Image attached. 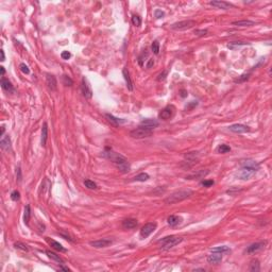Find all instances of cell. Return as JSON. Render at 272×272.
Masks as SVG:
<instances>
[{
	"label": "cell",
	"instance_id": "cell-1",
	"mask_svg": "<svg viewBox=\"0 0 272 272\" xmlns=\"http://www.w3.org/2000/svg\"><path fill=\"white\" fill-rule=\"evenodd\" d=\"M103 155L105 156L106 158H108L110 161H112V162L116 165L117 168L119 169L120 172H122V173H127V172L130 171V169H131L130 163H129L128 160H127L124 156H122L121 154L114 152V151L110 148H105V151L103 152Z\"/></svg>",
	"mask_w": 272,
	"mask_h": 272
},
{
	"label": "cell",
	"instance_id": "cell-2",
	"mask_svg": "<svg viewBox=\"0 0 272 272\" xmlns=\"http://www.w3.org/2000/svg\"><path fill=\"white\" fill-rule=\"evenodd\" d=\"M240 165H241V168H240L239 172H238L237 174V176L240 180H249V179L252 178L256 172H257V170L259 169L260 167L259 163L252 160L242 161V162L240 163Z\"/></svg>",
	"mask_w": 272,
	"mask_h": 272
},
{
	"label": "cell",
	"instance_id": "cell-3",
	"mask_svg": "<svg viewBox=\"0 0 272 272\" xmlns=\"http://www.w3.org/2000/svg\"><path fill=\"white\" fill-rule=\"evenodd\" d=\"M194 195V191L190 189H181L178 190V191H174L173 194H171L169 197H167L165 199V203L166 204H176L178 202H181V201L185 200V199L189 198L190 196Z\"/></svg>",
	"mask_w": 272,
	"mask_h": 272
},
{
	"label": "cell",
	"instance_id": "cell-4",
	"mask_svg": "<svg viewBox=\"0 0 272 272\" xmlns=\"http://www.w3.org/2000/svg\"><path fill=\"white\" fill-rule=\"evenodd\" d=\"M183 241L182 237H176V236H167L163 239L158 240V244H161V249L162 250H169V249L173 248L174 246L181 244Z\"/></svg>",
	"mask_w": 272,
	"mask_h": 272
},
{
	"label": "cell",
	"instance_id": "cell-5",
	"mask_svg": "<svg viewBox=\"0 0 272 272\" xmlns=\"http://www.w3.org/2000/svg\"><path fill=\"white\" fill-rule=\"evenodd\" d=\"M153 133V130H150L148 128H145V127L139 126L138 128L134 129L130 132V136L133 138H136V139H142V138H147L150 137Z\"/></svg>",
	"mask_w": 272,
	"mask_h": 272
},
{
	"label": "cell",
	"instance_id": "cell-6",
	"mask_svg": "<svg viewBox=\"0 0 272 272\" xmlns=\"http://www.w3.org/2000/svg\"><path fill=\"white\" fill-rule=\"evenodd\" d=\"M195 25H196V21H194V20H183V21H178L171 25V29L176 31H183L192 28Z\"/></svg>",
	"mask_w": 272,
	"mask_h": 272
},
{
	"label": "cell",
	"instance_id": "cell-7",
	"mask_svg": "<svg viewBox=\"0 0 272 272\" xmlns=\"http://www.w3.org/2000/svg\"><path fill=\"white\" fill-rule=\"evenodd\" d=\"M156 226H157V224H156L155 222H150V223L145 224V225L142 228V230H140V233H139L140 237L147 238L149 235H151L154 231L156 230Z\"/></svg>",
	"mask_w": 272,
	"mask_h": 272
},
{
	"label": "cell",
	"instance_id": "cell-8",
	"mask_svg": "<svg viewBox=\"0 0 272 272\" xmlns=\"http://www.w3.org/2000/svg\"><path fill=\"white\" fill-rule=\"evenodd\" d=\"M174 113H176V108L173 105H167L164 110L161 111V113L158 114V118L163 120H168L173 117Z\"/></svg>",
	"mask_w": 272,
	"mask_h": 272
},
{
	"label": "cell",
	"instance_id": "cell-9",
	"mask_svg": "<svg viewBox=\"0 0 272 272\" xmlns=\"http://www.w3.org/2000/svg\"><path fill=\"white\" fill-rule=\"evenodd\" d=\"M81 90H82V94L85 98H87V99L92 98L93 90H92V87H90L89 83H88L87 79H86L85 77L82 78V82H81Z\"/></svg>",
	"mask_w": 272,
	"mask_h": 272
},
{
	"label": "cell",
	"instance_id": "cell-10",
	"mask_svg": "<svg viewBox=\"0 0 272 272\" xmlns=\"http://www.w3.org/2000/svg\"><path fill=\"white\" fill-rule=\"evenodd\" d=\"M113 244V240L110 239V238H102V239H98V240H94V241H90L89 244L94 248H106L110 244Z\"/></svg>",
	"mask_w": 272,
	"mask_h": 272
},
{
	"label": "cell",
	"instance_id": "cell-11",
	"mask_svg": "<svg viewBox=\"0 0 272 272\" xmlns=\"http://www.w3.org/2000/svg\"><path fill=\"white\" fill-rule=\"evenodd\" d=\"M229 130L233 133H237V134H241V133H247L250 132V128L246 124H241V123H236V124H232V126L229 127Z\"/></svg>",
	"mask_w": 272,
	"mask_h": 272
},
{
	"label": "cell",
	"instance_id": "cell-12",
	"mask_svg": "<svg viewBox=\"0 0 272 272\" xmlns=\"http://www.w3.org/2000/svg\"><path fill=\"white\" fill-rule=\"evenodd\" d=\"M266 246V241H260V242H255V244H252L251 246L248 247L247 249V253L248 254H254V253H257L259 251H262L263 249Z\"/></svg>",
	"mask_w": 272,
	"mask_h": 272
},
{
	"label": "cell",
	"instance_id": "cell-13",
	"mask_svg": "<svg viewBox=\"0 0 272 272\" xmlns=\"http://www.w3.org/2000/svg\"><path fill=\"white\" fill-rule=\"evenodd\" d=\"M222 253L219 252H212L207 256V263L212 265H218L222 260Z\"/></svg>",
	"mask_w": 272,
	"mask_h": 272
},
{
	"label": "cell",
	"instance_id": "cell-14",
	"mask_svg": "<svg viewBox=\"0 0 272 272\" xmlns=\"http://www.w3.org/2000/svg\"><path fill=\"white\" fill-rule=\"evenodd\" d=\"M210 4L212 6H215L217 9H221V10H229L230 8H233V4L226 1H221V0H216V1H210Z\"/></svg>",
	"mask_w": 272,
	"mask_h": 272
},
{
	"label": "cell",
	"instance_id": "cell-15",
	"mask_svg": "<svg viewBox=\"0 0 272 272\" xmlns=\"http://www.w3.org/2000/svg\"><path fill=\"white\" fill-rule=\"evenodd\" d=\"M46 84L49 87V89L51 90H55L56 86H58V82H56V79L53 74H46Z\"/></svg>",
	"mask_w": 272,
	"mask_h": 272
},
{
	"label": "cell",
	"instance_id": "cell-16",
	"mask_svg": "<svg viewBox=\"0 0 272 272\" xmlns=\"http://www.w3.org/2000/svg\"><path fill=\"white\" fill-rule=\"evenodd\" d=\"M140 126L150 129V130H153V129L158 127V121H156L155 119H144L140 122Z\"/></svg>",
	"mask_w": 272,
	"mask_h": 272
},
{
	"label": "cell",
	"instance_id": "cell-17",
	"mask_svg": "<svg viewBox=\"0 0 272 272\" xmlns=\"http://www.w3.org/2000/svg\"><path fill=\"white\" fill-rule=\"evenodd\" d=\"M46 241L48 242L49 244H50V246L54 249V250L59 251V252H66V251H67L66 249H65L64 247H63L62 244H60V242L55 241V240H53V239H50L49 237H46Z\"/></svg>",
	"mask_w": 272,
	"mask_h": 272
},
{
	"label": "cell",
	"instance_id": "cell-18",
	"mask_svg": "<svg viewBox=\"0 0 272 272\" xmlns=\"http://www.w3.org/2000/svg\"><path fill=\"white\" fill-rule=\"evenodd\" d=\"M182 221H183L182 217L176 216V215H170L168 218H167V222H168V224L170 226H172V228H174V226L181 224V223H182Z\"/></svg>",
	"mask_w": 272,
	"mask_h": 272
},
{
	"label": "cell",
	"instance_id": "cell-19",
	"mask_svg": "<svg viewBox=\"0 0 272 272\" xmlns=\"http://www.w3.org/2000/svg\"><path fill=\"white\" fill-rule=\"evenodd\" d=\"M208 170H199L198 172H195L189 176H186V180H199V179H203L206 174H208Z\"/></svg>",
	"mask_w": 272,
	"mask_h": 272
},
{
	"label": "cell",
	"instance_id": "cell-20",
	"mask_svg": "<svg viewBox=\"0 0 272 272\" xmlns=\"http://www.w3.org/2000/svg\"><path fill=\"white\" fill-rule=\"evenodd\" d=\"M122 76H123L124 80H126L127 87H128V89L132 92V90H133V82H132V80H131L130 72H129L128 68H123V69H122Z\"/></svg>",
	"mask_w": 272,
	"mask_h": 272
},
{
	"label": "cell",
	"instance_id": "cell-21",
	"mask_svg": "<svg viewBox=\"0 0 272 272\" xmlns=\"http://www.w3.org/2000/svg\"><path fill=\"white\" fill-rule=\"evenodd\" d=\"M0 84H1L2 89H4V90H6V92H9V93H15L14 86L12 85V83H11L10 81L6 80V79L2 78V79H1V82H0Z\"/></svg>",
	"mask_w": 272,
	"mask_h": 272
},
{
	"label": "cell",
	"instance_id": "cell-22",
	"mask_svg": "<svg viewBox=\"0 0 272 272\" xmlns=\"http://www.w3.org/2000/svg\"><path fill=\"white\" fill-rule=\"evenodd\" d=\"M138 222L134 218H128L122 221V228L123 229H135L137 226Z\"/></svg>",
	"mask_w": 272,
	"mask_h": 272
},
{
	"label": "cell",
	"instance_id": "cell-23",
	"mask_svg": "<svg viewBox=\"0 0 272 272\" xmlns=\"http://www.w3.org/2000/svg\"><path fill=\"white\" fill-rule=\"evenodd\" d=\"M105 117H106V119H108V121H110L111 123H112L113 126H115V127H118V126H120V124H122V123H124V122H126V120H124V119L117 118V117L113 116V115H111V114H105Z\"/></svg>",
	"mask_w": 272,
	"mask_h": 272
},
{
	"label": "cell",
	"instance_id": "cell-24",
	"mask_svg": "<svg viewBox=\"0 0 272 272\" xmlns=\"http://www.w3.org/2000/svg\"><path fill=\"white\" fill-rule=\"evenodd\" d=\"M232 25L236 27H251V26H254L255 21H252V20H249V19L237 20V21H233Z\"/></svg>",
	"mask_w": 272,
	"mask_h": 272
},
{
	"label": "cell",
	"instance_id": "cell-25",
	"mask_svg": "<svg viewBox=\"0 0 272 272\" xmlns=\"http://www.w3.org/2000/svg\"><path fill=\"white\" fill-rule=\"evenodd\" d=\"M0 147H1L2 150L4 151H9L11 149V139L9 136H6L4 138H2L0 140Z\"/></svg>",
	"mask_w": 272,
	"mask_h": 272
},
{
	"label": "cell",
	"instance_id": "cell-26",
	"mask_svg": "<svg viewBox=\"0 0 272 272\" xmlns=\"http://www.w3.org/2000/svg\"><path fill=\"white\" fill-rule=\"evenodd\" d=\"M185 160L187 161V162H192V163H197L199 160V152H196V151H194V152H188L185 154Z\"/></svg>",
	"mask_w": 272,
	"mask_h": 272
},
{
	"label": "cell",
	"instance_id": "cell-27",
	"mask_svg": "<svg viewBox=\"0 0 272 272\" xmlns=\"http://www.w3.org/2000/svg\"><path fill=\"white\" fill-rule=\"evenodd\" d=\"M47 138H48V127H47V123L45 122V123L43 124V128H42V145H43V147L46 146Z\"/></svg>",
	"mask_w": 272,
	"mask_h": 272
},
{
	"label": "cell",
	"instance_id": "cell-28",
	"mask_svg": "<svg viewBox=\"0 0 272 272\" xmlns=\"http://www.w3.org/2000/svg\"><path fill=\"white\" fill-rule=\"evenodd\" d=\"M247 45H250V44H249V43H246V42H233V43H230V44H228V48L229 49H232V50H234V49H237V48H240V47L247 46Z\"/></svg>",
	"mask_w": 272,
	"mask_h": 272
},
{
	"label": "cell",
	"instance_id": "cell-29",
	"mask_svg": "<svg viewBox=\"0 0 272 272\" xmlns=\"http://www.w3.org/2000/svg\"><path fill=\"white\" fill-rule=\"evenodd\" d=\"M46 254L48 255L49 258H51V259H53L54 262L56 263H60V264H64V260L62 259V258L60 257V255L55 254V253L51 252V251H46Z\"/></svg>",
	"mask_w": 272,
	"mask_h": 272
},
{
	"label": "cell",
	"instance_id": "cell-30",
	"mask_svg": "<svg viewBox=\"0 0 272 272\" xmlns=\"http://www.w3.org/2000/svg\"><path fill=\"white\" fill-rule=\"evenodd\" d=\"M249 270H250L251 272H258L260 270V265H259V262H258L257 259H254L251 262L250 264V267H249Z\"/></svg>",
	"mask_w": 272,
	"mask_h": 272
},
{
	"label": "cell",
	"instance_id": "cell-31",
	"mask_svg": "<svg viewBox=\"0 0 272 272\" xmlns=\"http://www.w3.org/2000/svg\"><path fill=\"white\" fill-rule=\"evenodd\" d=\"M149 179H150L149 174L146 173V172H142V173H139L138 176H135L134 181H136V182H146V181H148Z\"/></svg>",
	"mask_w": 272,
	"mask_h": 272
},
{
	"label": "cell",
	"instance_id": "cell-32",
	"mask_svg": "<svg viewBox=\"0 0 272 272\" xmlns=\"http://www.w3.org/2000/svg\"><path fill=\"white\" fill-rule=\"evenodd\" d=\"M30 217H31V210H30V206L27 205L25 207V213H24V221L26 224L29 223V220H30Z\"/></svg>",
	"mask_w": 272,
	"mask_h": 272
},
{
	"label": "cell",
	"instance_id": "cell-33",
	"mask_svg": "<svg viewBox=\"0 0 272 272\" xmlns=\"http://www.w3.org/2000/svg\"><path fill=\"white\" fill-rule=\"evenodd\" d=\"M230 251H231L230 248L226 246H221V247H217V248L212 249V252H219V253H222V254H223V253L230 252Z\"/></svg>",
	"mask_w": 272,
	"mask_h": 272
},
{
	"label": "cell",
	"instance_id": "cell-34",
	"mask_svg": "<svg viewBox=\"0 0 272 272\" xmlns=\"http://www.w3.org/2000/svg\"><path fill=\"white\" fill-rule=\"evenodd\" d=\"M230 151H231V147L228 146V145H224V144L220 145V146L217 148V152H218V153H222V154H223V153L230 152Z\"/></svg>",
	"mask_w": 272,
	"mask_h": 272
},
{
	"label": "cell",
	"instance_id": "cell-35",
	"mask_svg": "<svg viewBox=\"0 0 272 272\" xmlns=\"http://www.w3.org/2000/svg\"><path fill=\"white\" fill-rule=\"evenodd\" d=\"M14 247H15V248H16V249H18V250L25 251V252H28V251H29L28 246H27V244H22V242H20V241L15 242V244H14Z\"/></svg>",
	"mask_w": 272,
	"mask_h": 272
},
{
	"label": "cell",
	"instance_id": "cell-36",
	"mask_svg": "<svg viewBox=\"0 0 272 272\" xmlns=\"http://www.w3.org/2000/svg\"><path fill=\"white\" fill-rule=\"evenodd\" d=\"M250 76H251L250 72H248V74H241V76H240L238 79H236V80H234V82H235V83H242V82H244V81L249 80Z\"/></svg>",
	"mask_w": 272,
	"mask_h": 272
},
{
	"label": "cell",
	"instance_id": "cell-37",
	"mask_svg": "<svg viewBox=\"0 0 272 272\" xmlns=\"http://www.w3.org/2000/svg\"><path fill=\"white\" fill-rule=\"evenodd\" d=\"M84 185H85V187L88 188V189H97V187H98L94 181H90V180H85Z\"/></svg>",
	"mask_w": 272,
	"mask_h": 272
},
{
	"label": "cell",
	"instance_id": "cell-38",
	"mask_svg": "<svg viewBox=\"0 0 272 272\" xmlns=\"http://www.w3.org/2000/svg\"><path fill=\"white\" fill-rule=\"evenodd\" d=\"M151 49H152L153 53L157 55V54L160 53V43H158L157 40H154L152 43V46H151Z\"/></svg>",
	"mask_w": 272,
	"mask_h": 272
},
{
	"label": "cell",
	"instance_id": "cell-39",
	"mask_svg": "<svg viewBox=\"0 0 272 272\" xmlns=\"http://www.w3.org/2000/svg\"><path fill=\"white\" fill-rule=\"evenodd\" d=\"M132 24L136 27H140V26H142V18L138 16V15H133V16H132Z\"/></svg>",
	"mask_w": 272,
	"mask_h": 272
},
{
	"label": "cell",
	"instance_id": "cell-40",
	"mask_svg": "<svg viewBox=\"0 0 272 272\" xmlns=\"http://www.w3.org/2000/svg\"><path fill=\"white\" fill-rule=\"evenodd\" d=\"M62 80H63L64 85H66V86H71L72 84H74V81H72L68 76H65V74L62 77Z\"/></svg>",
	"mask_w": 272,
	"mask_h": 272
},
{
	"label": "cell",
	"instance_id": "cell-41",
	"mask_svg": "<svg viewBox=\"0 0 272 272\" xmlns=\"http://www.w3.org/2000/svg\"><path fill=\"white\" fill-rule=\"evenodd\" d=\"M11 199H12L13 201H15V202L19 200V199H20V194H19V191H17V190H14V191H13L12 194H11Z\"/></svg>",
	"mask_w": 272,
	"mask_h": 272
},
{
	"label": "cell",
	"instance_id": "cell-42",
	"mask_svg": "<svg viewBox=\"0 0 272 272\" xmlns=\"http://www.w3.org/2000/svg\"><path fill=\"white\" fill-rule=\"evenodd\" d=\"M19 68H20V70H21V71L24 72L25 74H30V69H29V67L27 66L25 63H21V64L19 65Z\"/></svg>",
	"mask_w": 272,
	"mask_h": 272
},
{
	"label": "cell",
	"instance_id": "cell-43",
	"mask_svg": "<svg viewBox=\"0 0 272 272\" xmlns=\"http://www.w3.org/2000/svg\"><path fill=\"white\" fill-rule=\"evenodd\" d=\"M207 33H208V31L207 30H203V29H201V30H198V29H197V30L194 31V34L196 36H205Z\"/></svg>",
	"mask_w": 272,
	"mask_h": 272
},
{
	"label": "cell",
	"instance_id": "cell-44",
	"mask_svg": "<svg viewBox=\"0 0 272 272\" xmlns=\"http://www.w3.org/2000/svg\"><path fill=\"white\" fill-rule=\"evenodd\" d=\"M214 184H215V182L213 180H204V181L201 182V185L204 186V187H210V186H213Z\"/></svg>",
	"mask_w": 272,
	"mask_h": 272
},
{
	"label": "cell",
	"instance_id": "cell-45",
	"mask_svg": "<svg viewBox=\"0 0 272 272\" xmlns=\"http://www.w3.org/2000/svg\"><path fill=\"white\" fill-rule=\"evenodd\" d=\"M167 74H168V72H167L166 70H164V71H163L162 74H158L157 78H156V80L160 81V82H161V81H164L165 79H166V77H167Z\"/></svg>",
	"mask_w": 272,
	"mask_h": 272
},
{
	"label": "cell",
	"instance_id": "cell-46",
	"mask_svg": "<svg viewBox=\"0 0 272 272\" xmlns=\"http://www.w3.org/2000/svg\"><path fill=\"white\" fill-rule=\"evenodd\" d=\"M154 16H155L156 18H163L165 16V13L163 12L162 10H158L157 9V10L154 11Z\"/></svg>",
	"mask_w": 272,
	"mask_h": 272
},
{
	"label": "cell",
	"instance_id": "cell-47",
	"mask_svg": "<svg viewBox=\"0 0 272 272\" xmlns=\"http://www.w3.org/2000/svg\"><path fill=\"white\" fill-rule=\"evenodd\" d=\"M61 56H62L63 60H68V59L71 56V53H70L69 51H63L62 53H61Z\"/></svg>",
	"mask_w": 272,
	"mask_h": 272
},
{
	"label": "cell",
	"instance_id": "cell-48",
	"mask_svg": "<svg viewBox=\"0 0 272 272\" xmlns=\"http://www.w3.org/2000/svg\"><path fill=\"white\" fill-rule=\"evenodd\" d=\"M197 105H198V102H197V101H191V102H190V103H189V105H187V106H186V110L189 111V110L194 108L195 106H197Z\"/></svg>",
	"mask_w": 272,
	"mask_h": 272
},
{
	"label": "cell",
	"instance_id": "cell-49",
	"mask_svg": "<svg viewBox=\"0 0 272 272\" xmlns=\"http://www.w3.org/2000/svg\"><path fill=\"white\" fill-rule=\"evenodd\" d=\"M153 65H154V60H153V59H149L148 63L146 64V68H147V69H149V68H151Z\"/></svg>",
	"mask_w": 272,
	"mask_h": 272
},
{
	"label": "cell",
	"instance_id": "cell-50",
	"mask_svg": "<svg viewBox=\"0 0 272 272\" xmlns=\"http://www.w3.org/2000/svg\"><path fill=\"white\" fill-rule=\"evenodd\" d=\"M16 176H17V181L20 182V181H21V170H20L19 167L16 169Z\"/></svg>",
	"mask_w": 272,
	"mask_h": 272
},
{
	"label": "cell",
	"instance_id": "cell-51",
	"mask_svg": "<svg viewBox=\"0 0 272 272\" xmlns=\"http://www.w3.org/2000/svg\"><path fill=\"white\" fill-rule=\"evenodd\" d=\"M180 93H181L180 95H181V97H182V98H185V97H187V92L185 89H182Z\"/></svg>",
	"mask_w": 272,
	"mask_h": 272
},
{
	"label": "cell",
	"instance_id": "cell-52",
	"mask_svg": "<svg viewBox=\"0 0 272 272\" xmlns=\"http://www.w3.org/2000/svg\"><path fill=\"white\" fill-rule=\"evenodd\" d=\"M0 53H1V61H4V60H6V55H4L3 49H1V50H0Z\"/></svg>",
	"mask_w": 272,
	"mask_h": 272
},
{
	"label": "cell",
	"instance_id": "cell-53",
	"mask_svg": "<svg viewBox=\"0 0 272 272\" xmlns=\"http://www.w3.org/2000/svg\"><path fill=\"white\" fill-rule=\"evenodd\" d=\"M0 70H1V76H3V74H6V69H4V67L1 66L0 67Z\"/></svg>",
	"mask_w": 272,
	"mask_h": 272
},
{
	"label": "cell",
	"instance_id": "cell-54",
	"mask_svg": "<svg viewBox=\"0 0 272 272\" xmlns=\"http://www.w3.org/2000/svg\"><path fill=\"white\" fill-rule=\"evenodd\" d=\"M61 269H63V270H65V271H69V268H67V267H61Z\"/></svg>",
	"mask_w": 272,
	"mask_h": 272
},
{
	"label": "cell",
	"instance_id": "cell-55",
	"mask_svg": "<svg viewBox=\"0 0 272 272\" xmlns=\"http://www.w3.org/2000/svg\"><path fill=\"white\" fill-rule=\"evenodd\" d=\"M4 134V127H1V136H3Z\"/></svg>",
	"mask_w": 272,
	"mask_h": 272
},
{
	"label": "cell",
	"instance_id": "cell-56",
	"mask_svg": "<svg viewBox=\"0 0 272 272\" xmlns=\"http://www.w3.org/2000/svg\"><path fill=\"white\" fill-rule=\"evenodd\" d=\"M194 271H205V269H201V268L200 269H195Z\"/></svg>",
	"mask_w": 272,
	"mask_h": 272
}]
</instances>
